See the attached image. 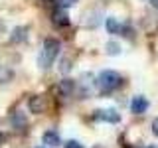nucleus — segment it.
<instances>
[{
  "instance_id": "obj_10",
  "label": "nucleus",
  "mask_w": 158,
  "mask_h": 148,
  "mask_svg": "<svg viewBox=\"0 0 158 148\" xmlns=\"http://www.w3.org/2000/svg\"><path fill=\"white\" fill-rule=\"evenodd\" d=\"M26 32L28 30L26 28H14V32H12V42L14 43H18V42H24V39H26Z\"/></svg>"
},
{
  "instance_id": "obj_17",
  "label": "nucleus",
  "mask_w": 158,
  "mask_h": 148,
  "mask_svg": "<svg viewBox=\"0 0 158 148\" xmlns=\"http://www.w3.org/2000/svg\"><path fill=\"white\" fill-rule=\"evenodd\" d=\"M152 134L158 136V117L154 118V121H152Z\"/></svg>"
},
{
  "instance_id": "obj_22",
  "label": "nucleus",
  "mask_w": 158,
  "mask_h": 148,
  "mask_svg": "<svg viewBox=\"0 0 158 148\" xmlns=\"http://www.w3.org/2000/svg\"><path fill=\"white\" fill-rule=\"evenodd\" d=\"M148 2H150V0H148Z\"/></svg>"
},
{
  "instance_id": "obj_18",
  "label": "nucleus",
  "mask_w": 158,
  "mask_h": 148,
  "mask_svg": "<svg viewBox=\"0 0 158 148\" xmlns=\"http://www.w3.org/2000/svg\"><path fill=\"white\" fill-rule=\"evenodd\" d=\"M150 4H152L154 8H158V0H150Z\"/></svg>"
},
{
  "instance_id": "obj_3",
  "label": "nucleus",
  "mask_w": 158,
  "mask_h": 148,
  "mask_svg": "<svg viewBox=\"0 0 158 148\" xmlns=\"http://www.w3.org/2000/svg\"><path fill=\"white\" fill-rule=\"evenodd\" d=\"M95 118L97 121H107V122H118L121 115L115 109H103V111H95Z\"/></svg>"
},
{
  "instance_id": "obj_8",
  "label": "nucleus",
  "mask_w": 158,
  "mask_h": 148,
  "mask_svg": "<svg viewBox=\"0 0 158 148\" xmlns=\"http://www.w3.org/2000/svg\"><path fill=\"white\" fill-rule=\"evenodd\" d=\"M12 125H14V128H18V130H20V128H24V126L28 125L26 115H24L22 111H16V113H14V117H12Z\"/></svg>"
},
{
  "instance_id": "obj_9",
  "label": "nucleus",
  "mask_w": 158,
  "mask_h": 148,
  "mask_svg": "<svg viewBox=\"0 0 158 148\" xmlns=\"http://www.w3.org/2000/svg\"><path fill=\"white\" fill-rule=\"evenodd\" d=\"M121 30H123V26L118 24V20L117 18H107V32L109 34H121Z\"/></svg>"
},
{
  "instance_id": "obj_19",
  "label": "nucleus",
  "mask_w": 158,
  "mask_h": 148,
  "mask_svg": "<svg viewBox=\"0 0 158 148\" xmlns=\"http://www.w3.org/2000/svg\"><path fill=\"white\" fill-rule=\"evenodd\" d=\"M4 140V134H2V132H0V142H2Z\"/></svg>"
},
{
  "instance_id": "obj_2",
  "label": "nucleus",
  "mask_w": 158,
  "mask_h": 148,
  "mask_svg": "<svg viewBox=\"0 0 158 148\" xmlns=\"http://www.w3.org/2000/svg\"><path fill=\"white\" fill-rule=\"evenodd\" d=\"M97 83H99V87H101L103 91H113V89L121 87L123 77L118 75L117 71H111V69H109V71H101V73H99Z\"/></svg>"
},
{
  "instance_id": "obj_4",
  "label": "nucleus",
  "mask_w": 158,
  "mask_h": 148,
  "mask_svg": "<svg viewBox=\"0 0 158 148\" xmlns=\"http://www.w3.org/2000/svg\"><path fill=\"white\" fill-rule=\"evenodd\" d=\"M146 109H148V99H146V97L136 95V97L131 101V111L135 113V115H142Z\"/></svg>"
},
{
  "instance_id": "obj_7",
  "label": "nucleus",
  "mask_w": 158,
  "mask_h": 148,
  "mask_svg": "<svg viewBox=\"0 0 158 148\" xmlns=\"http://www.w3.org/2000/svg\"><path fill=\"white\" fill-rule=\"evenodd\" d=\"M42 142L44 144H48V146H52V148H56L59 146L61 142H59V134L56 130H46L44 132V136H42Z\"/></svg>"
},
{
  "instance_id": "obj_12",
  "label": "nucleus",
  "mask_w": 158,
  "mask_h": 148,
  "mask_svg": "<svg viewBox=\"0 0 158 148\" xmlns=\"http://www.w3.org/2000/svg\"><path fill=\"white\" fill-rule=\"evenodd\" d=\"M10 77H12V71H10V69H6L4 65H0V83H6Z\"/></svg>"
},
{
  "instance_id": "obj_21",
  "label": "nucleus",
  "mask_w": 158,
  "mask_h": 148,
  "mask_svg": "<svg viewBox=\"0 0 158 148\" xmlns=\"http://www.w3.org/2000/svg\"><path fill=\"white\" fill-rule=\"evenodd\" d=\"M40 148H44V146H40Z\"/></svg>"
},
{
  "instance_id": "obj_16",
  "label": "nucleus",
  "mask_w": 158,
  "mask_h": 148,
  "mask_svg": "<svg viewBox=\"0 0 158 148\" xmlns=\"http://www.w3.org/2000/svg\"><path fill=\"white\" fill-rule=\"evenodd\" d=\"M65 148H83V146L79 144L77 140H67V142H65Z\"/></svg>"
},
{
  "instance_id": "obj_6",
  "label": "nucleus",
  "mask_w": 158,
  "mask_h": 148,
  "mask_svg": "<svg viewBox=\"0 0 158 148\" xmlns=\"http://www.w3.org/2000/svg\"><path fill=\"white\" fill-rule=\"evenodd\" d=\"M52 22L56 24V26H59V28H61V26H67V24H69V14L65 12V10L59 8V10H56V12L52 14Z\"/></svg>"
},
{
  "instance_id": "obj_14",
  "label": "nucleus",
  "mask_w": 158,
  "mask_h": 148,
  "mask_svg": "<svg viewBox=\"0 0 158 148\" xmlns=\"http://www.w3.org/2000/svg\"><path fill=\"white\" fill-rule=\"evenodd\" d=\"M69 69H71V61H69V59H63L61 61V73L69 71Z\"/></svg>"
},
{
  "instance_id": "obj_20",
  "label": "nucleus",
  "mask_w": 158,
  "mask_h": 148,
  "mask_svg": "<svg viewBox=\"0 0 158 148\" xmlns=\"http://www.w3.org/2000/svg\"><path fill=\"white\" fill-rule=\"evenodd\" d=\"M148 148H156V146H148Z\"/></svg>"
},
{
  "instance_id": "obj_11",
  "label": "nucleus",
  "mask_w": 158,
  "mask_h": 148,
  "mask_svg": "<svg viewBox=\"0 0 158 148\" xmlns=\"http://www.w3.org/2000/svg\"><path fill=\"white\" fill-rule=\"evenodd\" d=\"M107 53L109 56H118V53H121V46L115 43V42H109L107 43Z\"/></svg>"
},
{
  "instance_id": "obj_5",
  "label": "nucleus",
  "mask_w": 158,
  "mask_h": 148,
  "mask_svg": "<svg viewBox=\"0 0 158 148\" xmlns=\"http://www.w3.org/2000/svg\"><path fill=\"white\" fill-rule=\"evenodd\" d=\"M30 111H32V113H36V115L44 113V111H46V99H44V97H40V95L32 97V99H30Z\"/></svg>"
},
{
  "instance_id": "obj_13",
  "label": "nucleus",
  "mask_w": 158,
  "mask_h": 148,
  "mask_svg": "<svg viewBox=\"0 0 158 148\" xmlns=\"http://www.w3.org/2000/svg\"><path fill=\"white\" fill-rule=\"evenodd\" d=\"M73 89V81L71 79H65V81H61V91L63 93H69Z\"/></svg>"
},
{
  "instance_id": "obj_1",
  "label": "nucleus",
  "mask_w": 158,
  "mask_h": 148,
  "mask_svg": "<svg viewBox=\"0 0 158 148\" xmlns=\"http://www.w3.org/2000/svg\"><path fill=\"white\" fill-rule=\"evenodd\" d=\"M59 49H61V46H59L57 39H56V38H48L46 42H44L42 53H40V57H38L40 67H42V69H48L53 61H56V57H57Z\"/></svg>"
},
{
  "instance_id": "obj_15",
  "label": "nucleus",
  "mask_w": 158,
  "mask_h": 148,
  "mask_svg": "<svg viewBox=\"0 0 158 148\" xmlns=\"http://www.w3.org/2000/svg\"><path fill=\"white\" fill-rule=\"evenodd\" d=\"M59 4H61L63 8H69V6H75L77 0H59Z\"/></svg>"
}]
</instances>
